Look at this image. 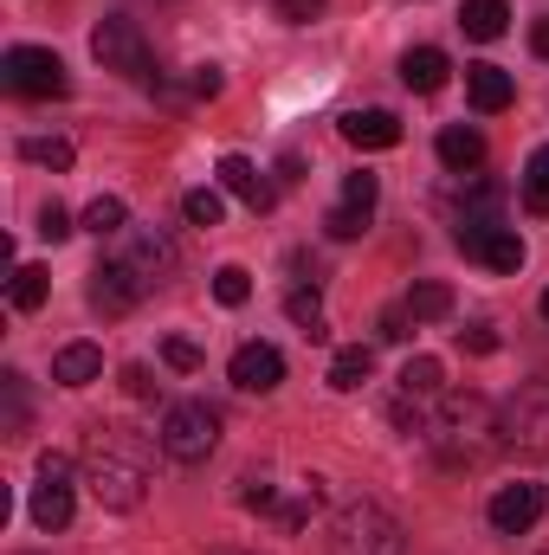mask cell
Returning a JSON list of instances; mask_svg holds the SVG:
<instances>
[{"mask_svg": "<svg viewBox=\"0 0 549 555\" xmlns=\"http://www.w3.org/2000/svg\"><path fill=\"white\" fill-rule=\"evenodd\" d=\"M85 485L104 511H137L149 491V446L130 426H91L85 439Z\"/></svg>", "mask_w": 549, "mask_h": 555, "instance_id": "obj_1", "label": "cell"}, {"mask_svg": "<svg viewBox=\"0 0 549 555\" xmlns=\"http://www.w3.org/2000/svg\"><path fill=\"white\" fill-rule=\"evenodd\" d=\"M433 446H439V459L446 465H472V459H485V433H505L498 426V408L485 401V395H439V414H433Z\"/></svg>", "mask_w": 549, "mask_h": 555, "instance_id": "obj_2", "label": "cell"}, {"mask_svg": "<svg viewBox=\"0 0 549 555\" xmlns=\"http://www.w3.org/2000/svg\"><path fill=\"white\" fill-rule=\"evenodd\" d=\"M330 555H401L408 550V537H401V524L382 511V504H369V498H356V504H343L336 517H330Z\"/></svg>", "mask_w": 549, "mask_h": 555, "instance_id": "obj_3", "label": "cell"}, {"mask_svg": "<svg viewBox=\"0 0 549 555\" xmlns=\"http://www.w3.org/2000/svg\"><path fill=\"white\" fill-rule=\"evenodd\" d=\"M220 446V414L207 401H175L162 414V452L175 465H207V452Z\"/></svg>", "mask_w": 549, "mask_h": 555, "instance_id": "obj_4", "label": "cell"}, {"mask_svg": "<svg viewBox=\"0 0 549 555\" xmlns=\"http://www.w3.org/2000/svg\"><path fill=\"white\" fill-rule=\"evenodd\" d=\"M0 78H7V91H13V98H39V104L72 91L65 59H59V52H46V46H13V52L0 59Z\"/></svg>", "mask_w": 549, "mask_h": 555, "instance_id": "obj_5", "label": "cell"}, {"mask_svg": "<svg viewBox=\"0 0 549 555\" xmlns=\"http://www.w3.org/2000/svg\"><path fill=\"white\" fill-rule=\"evenodd\" d=\"M91 52H98V65H104V72L149 78V46H142V26H137V20H124V13H111V20L91 33Z\"/></svg>", "mask_w": 549, "mask_h": 555, "instance_id": "obj_6", "label": "cell"}, {"mask_svg": "<svg viewBox=\"0 0 549 555\" xmlns=\"http://www.w3.org/2000/svg\"><path fill=\"white\" fill-rule=\"evenodd\" d=\"M33 524L52 537L72 524V459L65 452H46L39 459V485H33Z\"/></svg>", "mask_w": 549, "mask_h": 555, "instance_id": "obj_7", "label": "cell"}, {"mask_svg": "<svg viewBox=\"0 0 549 555\" xmlns=\"http://www.w3.org/2000/svg\"><path fill=\"white\" fill-rule=\"evenodd\" d=\"M459 253L465 259H478L485 272H524V240H518V227H459Z\"/></svg>", "mask_w": 549, "mask_h": 555, "instance_id": "obj_8", "label": "cell"}, {"mask_svg": "<svg viewBox=\"0 0 549 555\" xmlns=\"http://www.w3.org/2000/svg\"><path fill=\"white\" fill-rule=\"evenodd\" d=\"M498 426H505V446L544 452V446H549V388H544V382H537V388H524V395L498 414Z\"/></svg>", "mask_w": 549, "mask_h": 555, "instance_id": "obj_9", "label": "cell"}, {"mask_svg": "<svg viewBox=\"0 0 549 555\" xmlns=\"http://www.w3.org/2000/svg\"><path fill=\"white\" fill-rule=\"evenodd\" d=\"M142 291H149V278H142L130 259H111V266H98V272H91V310L124 317V310H137Z\"/></svg>", "mask_w": 549, "mask_h": 555, "instance_id": "obj_10", "label": "cell"}, {"mask_svg": "<svg viewBox=\"0 0 549 555\" xmlns=\"http://www.w3.org/2000/svg\"><path fill=\"white\" fill-rule=\"evenodd\" d=\"M227 375H233V388H240V395H272L278 382H284V356H278L272 343H246V349L233 356V369H227Z\"/></svg>", "mask_w": 549, "mask_h": 555, "instance_id": "obj_11", "label": "cell"}, {"mask_svg": "<svg viewBox=\"0 0 549 555\" xmlns=\"http://www.w3.org/2000/svg\"><path fill=\"white\" fill-rule=\"evenodd\" d=\"M491 530H505V537H518V530H531L537 517H544V491L537 485H505L498 498H491Z\"/></svg>", "mask_w": 549, "mask_h": 555, "instance_id": "obj_12", "label": "cell"}, {"mask_svg": "<svg viewBox=\"0 0 549 555\" xmlns=\"http://www.w3.org/2000/svg\"><path fill=\"white\" fill-rule=\"evenodd\" d=\"M214 175H220V188H227L233 201H246L253 214H266V207L278 201V188L253 168V162H246V155H220V168H214Z\"/></svg>", "mask_w": 549, "mask_h": 555, "instance_id": "obj_13", "label": "cell"}, {"mask_svg": "<svg viewBox=\"0 0 549 555\" xmlns=\"http://www.w3.org/2000/svg\"><path fill=\"white\" fill-rule=\"evenodd\" d=\"M336 130H343L349 149H395L401 142V117L395 111H349Z\"/></svg>", "mask_w": 549, "mask_h": 555, "instance_id": "obj_14", "label": "cell"}, {"mask_svg": "<svg viewBox=\"0 0 549 555\" xmlns=\"http://www.w3.org/2000/svg\"><path fill=\"white\" fill-rule=\"evenodd\" d=\"M104 375V349L98 343H65L59 356H52V382L59 388H91Z\"/></svg>", "mask_w": 549, "mask_h": 555, "instance_id": "obj_15", "label": "cell"}, {"mask_svg": "<svg viewBox=\"0 0 549 555\" xmlns=\"http://www.w3.org/2000/svg\"><path fill=\"white\" fill-rule=\"evenodd\" d=\"M465 98H472V111L498 117V111L518 98V85H511V72H498V65H472V72H465Z\"/></svg>", "mask_w": 549, "mask_h": 555, "instance_id": "obj_16", "label": "cell"}, {"mask_svg": "<svg viewBox=\"0 0 549 555\" xmlns=\"http://www.w3.org/2000/svg\"><path fill=\"white\" fill-rule=\"evenodd\" d=\"M130 266H137L142 278H168L175 272V240H168L162 227H142L137 246H130Z\"/></svg>", "mask_w": 549, "mask_h": 555, "instance_id": "obj_17", "label": "cell"}, {"mask_svg": "<svg viewBox=\"0 0 549 555\" xmlns=\"http://www.w3.org/2000/svg\"><path fill=\"white\" fill-rule=\"evenodd\" d=\"M446 72H452V65H446L439 46H413L408 59H401V85H408V91H439Z\"/></svg>", "mask_w": 549, "mask_h": 555, "instance_id": "obj_18", "label": "cell"}, {"mask_svg": "<svg viewBox=\"0 0 549 555\" xmlns=\"http://www.w3.org/2000/svg\"><path fill=\"white\" fill-rule=\"evenodd\" d=\"M439 162L459 168V175L478 168V162H485V137H478L472 124H446V130H439Z\"/></svg>", "mask_w": 549, "mask_h": 555, "instance_id": "obj_19", "label": "cell"}, {"mask_svg": "<svg viewBox=\"0 0 549 555\" xmlns=\"http://www.w3.org/2000/svg\"><path fill=\"white\" fill-rule=\"evenodd\" d=\"M505 20H511V7H505V0H465V7H459L465 39H505Z\"/></svg>", "mask_w": 549, "mask_h": 555, "instance_id": "obj_20", "label": "cell"}, {"mask_svg": "<svg viewBox=\"0 0 549 555\" xmlns=\"http://www.w3.org/2000/svg\"><path fill=\"white\" fill-rule=\"evenodd\" d=\"M401 395H408V401H433V395H446V369H439L433 356H408V362H401Z\"/></svg>", "mask_w": 549, "mask_h": 555, "instance_id": "obj_21", "label": "cell"}, {"mask_svg": "<svg viewBox=\"0 0 549 555\" xmlns=\"http://www.w3.org/2000/svg\"><path fill=\"white\" fill-rule=\"evenodd\" d=\"M284 317H291V323H297L310 343H323V336H330V323H323V304H317V291H304V284H291V291H284Z\"/></svg>", "mask_w": 549, "mask_h": 555, "instance_id": "obj_22", "label": "cell"}, {"mask_svg": "<svg viewBox=\"0 0 549 555\" xmlns=\"http://www.w3.org/2000/svg\"><path fill=\"white\" fill-rule=\"evenodd\" d=\"M369 375H375V356H369L362 343H356V349H336V362H330V388H336V395H356Z\"/></svg>", "mask_w": 549, "mask_h": 555, "instance_id": "obj_23", "label": "cell"}, {"mask_svg": "<svg viewBox=\"0 0 549 555\" xmlns=\"http://www.w3.org/2000/svg\"><path fill=\"white\" fill-rule=\"evenodd\" d=\"M408 317L413 323H439V317H452V291L439 284V278H420L408 291Z\"/></svg>", "mask_w": 549, "mask_h": 555, "instance_id": "obj_24", "label": "cell"}, {"mask_svg": "<svg viewBox=\"0 0 549 555\" xmlns=\"http://www.w3.org/2000/svg\"><path fill=\"white\" fill-rule=\"evenodd\" d=\"M130 227V207L117 201V194H98L91 207H85V233H98V240H111V233H124Z\"/></svg>", "mask_w": 549, "mask_h": 555, "instance_id": "obj_25", "label": "cell"}, {"mask_svg": "<svg viewBox=\"0 0 549 555\" xmlns=\"http://www.w3.org/2000/svg\"><path fill=\"white\" fill-rule=\"evenodd\" d=\"M524 207L531 214H549V142L531 149V162H524Z\"/></svg>", "mask_w": 549, "mask_h": 555, "instance_id": "obj_26", "label": "cell"}, {"mask_svg": "<svg viewBox=\"0 0 549 555\" xmlns=\"http://www.w3.org/2000/svg\"><path fill=\"white\" fill-rule=\"evenodd\" d=\"M20 155H26V162H39V168H52V175H65V168H72V142H65V137H26V142H20Z\"/></svg>", "mask_w": 549, "mask_h": 555, "instance_id": "obj_27", "label": "cell"}, {"mask_svg": "<svg viewBox=\"0 0 549 555\" xmlns=\"http://www.w3.org/2000/svg\"><path fill=\"white\" fill-rule=\"evenodd\" d=\"M46 291H52V272H46V266H20V272H13V310H39Z\"/></svg>", "mask_w": 549, "mask_h": 555, "instance_id": "obj_28", "label": "cell"}, {"mask_svg": "<svg viewBox=\"0 0 549 555\" xmlns=\"http://www.w3.org/2000/svg\"><path fill=\"white\" fill-rule=\"evenodd\" d=\"M181 214H188V227H220V220H227V201H220L214 188H194V194L181 201Z\"/></svg>", "mask_w": 549, "mask_h": 555, "instance_id": "obj_29", "label": "cell"}, {"mask_svg": "<svg viewBox=\"0 0 549 555\" xmlns=\"http://www.w3.org/2000/svg\"><path fill=\"white\" fill-rule=\"evenodd\" d=\"M0 395H7V439H20L26 433V375H0Z\"/></svg>", "mask_w": 549, "mask_h": 555, "instance_id": "obj_30", "label": "cell"}, {"mask_svg": "<svg viewBox=\"0 0 549 555\" xmlns=\"http://www.w3.org/2000/svg\"><path fill=\"white\" fill-rule=\"evenodd\" d=\"M214 297H220L227 310H240V304L253 297V278L240 272V266H220V272H214Z\"/></svg>", "mask_w": 549, "mask_h": 555, "instance_id": "obj_31", "label": "cell"}, {"mask_svg": "<svg viewBox=\"0 0 549 555\" xmlns=\"http://www.w3.org/2000/svg\"><path fill=\"white\" fill-rule=\"evenodd\" d=\"M375 201H382V181H375L369 168H356V175L343 181V207H362V214H375Z\"/></svg>", "mask_w": 549, "mask_h": 555, "instance_id": "obj_32", "label": "cell"}, {"mask_svg": "<svg viewBox=\"0 0 549 555\" xmlns=\"http://www.w3.org/2000/svg\"><path fill=\"white\" fill-rule=\"evenodd\" d=\"M323 233H330V240H362V233H369V214H362V207H336V214L323 220Z\"/></svg>", "mask_w": 549, "mask_h": 555, "instance_id": "obj_33", "label": "cell"}, {"mask_svg": "<svg viewBox=\"0 0 549 555\" xmlns=\"http://www.w3.org/2000/svg\"><path fill=\"white\" fill-rule=\"evenodd\" d=\"M240 504L246 511H278V485L272 478H240Z\"/></svg>", "mask_w": 549, "mask_h": 555, "instance_id": "obj_34", "label": "cell"}, {"mask_svg": "<svg viewBox=\"0 0 549 555\" xmlns=\"http://www.w3.org/2000/svg\"><path fill=\"white\" fill-rule=\"evenodd\" d=\"M162 362L181 369V375H194V369H201V349H194L188 336H168V343H162Z\"/></svg>", "mask_w": 549, "mask_h": 555, "instance_id": "obj_35", "label": "cell"}, {"mask_svg": "<svg viewBox=\"0 0 549 555\" xmlns=\"http://www.w3.org/2000/svg\"><path fill=\"white\" fill-rule=\"evenodd\" d=\"M39 233H46V240H52V246H59V240H65V233H72V214H65V207H59V201H46V207H39Z\"/></svg>", "mask_w": 549, "mask_h": 555, "instance_id": "obj_36", "label": "cell"}, {"mask_svg": "<svg viewBox=\"0 0 549 555\" xmlns=\"http://www.w3.org/2000/svg\"><path fill=\"white\" fill-rule=\"evenodd\" d=\"M408 323H413L408 304H395V310H382V330H375V336H382V343H408V336H413Z\"/></svg>", "mask_w": 549, "mask_h": 555, "instance_id": "obj_37", "label": "cell"}, {"mask_svg": "<svg viewBox=\"0 0 549 555\" xmlns=\"http://www.w3.org/2000/svg\"><path fill=\"white\" fill-rule=\"evenodd\" d=\"M323 13V0H278V20L284 26H304V20H317Z\"/></svg>", "mask_w": 549, "mask_h": 555, "instance_id": "obj_38", "label": "cell"}, {"mask_svg": "<svg viewBox=\"0 0 549 555\" xmlns=\"http://www.w3.org/2000/svg\"><path fill=\"white\" fill-rule=\"evenodd\" d=\"M459 343H465L472 356H491V349H498V336H491V323H472V330H459Z\"/></svg>", "mask_w": 549, "mask_h": 555, "instance_id": "obj_39", "label": "cell"}, {"mask_svg": "<svg viewBox=\"0 0 549 555\" xmlns=\"http://www.w3.org/2000/svg\"><path fill=\"white\" fill-rule=\"evenodd\" d=\"M124 395H130V401H149V395H155V382H149V369H142V362L124 369Z\"/></svg>", "mask_w": 549, "mask_h": 555, "instance_id": "obj_40", "label": "cell"}, {"mask_svg": "<svg viewBox=\"0 0 549 555\" xmlns=\"http://www.w3.org/2000/svg\"><path fill=\"white\" fill-rule=\"evenodd\" d=\"M220 85H227L220 65H201V72H194V98H220Z\"/></svg>", "mask_w": 549, "mask_h": 555, "instance_id": "obj_41", "label": "cell"}, {"mask_svg": "<svg viewBox=\"0 0 549 555\" xmlns=\"http://www.w3.org/2000/svg\"><path fill=\"white\" fill-rule=\"evenodd\" d=\"M531 52H537V59H549V13L531 26Z\"/></svg>", "mask_w": 549, "mask_h": 555, "instance_id": "obj_42", "label": "cell"}, {"mask_svg": "<svg viewBox=\"0 0 549 555\" xmlns=\"http://www.w3.org/2000/svg\"><path fill=\"white\" fill-rule=\"evenodd\" d=\"M214 555H259V550H214Z\"/></svg>", "mask_w": 549, "mask_h": 555, "instance_id": "obj_43", "label": "cell"}, {"mask_svg": "<svg viewBox=\"0 0 549 555\" xmlns=\"http://www.w3.org/2000/svg\"><path fill=\"white\" fill-rule=\"evenodd\" d=\"M544 317H549V291H544Z\"/></svg>", "mask_w": 549, "mask_h": 555, "instance_id": "obj_44", "label": "cell"}]
</instances>
